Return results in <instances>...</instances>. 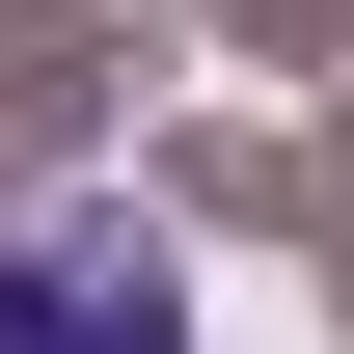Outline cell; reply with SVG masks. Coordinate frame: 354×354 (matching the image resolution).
<instances>
[{
    "mask_svg": "<svg viewBox=\"0 0 354 354\" xmlns=\"http://www.w3.org/2000/svg\"><path fill=\"white\" fill-rule=\"evenodd\" d=\"M0 354H191L136 218H0Z\"/></svg>",
    "mask_w": 354,
    "mask_h": 354,
    "instance_id": "6da1fadb",
    "label": "cell"
}]
</instances>
